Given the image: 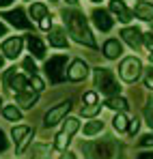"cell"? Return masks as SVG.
<instances>
[{"label":"cell","mask_w":153,"mask_h":159,"mask_svg":"<svg viewBox=\"0 0 153 159\" xmlns=\"http://www.w3.org/2000/svg\"><path fill=\"white\" fill-rule=\"evenodd\" d=\"M63 17H65V24H67V28H69V34L76 39L78 43L88 45V48H95V45H97L95 39H93L91 28H88L86 20H84V15H82L80 11H76V9L63 11Z\"/></svg>","instance_id":"6da1fadb"},{"label":"cell","mask_w":153,"mask_h":159,"mask_svg":"<svg viewBox=\"0 0 153 159\" xmlns=\"http://www.w3.org/2000/svg\"><path fill=\"white\" fill-rule=\"evenodd\" d=\"M95 84H97V88L103 95L112 97V95L119 93V84H117V80H114L110 69H95Z\"/></svg>","instance_id":"7a4b0ae2"},{"label":"cell","mask_w":153,"mask_h":159,"mask_svg":"<svg viewBox=\"0 0 153 159\" xmlns=\"http://www.w3.org/2000/svg\"><path fill=\"white\" fill-rule=\"evenodd\" d=\"M65 67H67V56H65V54L54 56V58H50V60L45 62V71H48V75H50V80L54 84H56V82H63V80L67 78V75L63 73Z\"/></svg>","instance_id":"3957f363"},{"label":"cell","mask_w":153,"mask_h":159,"mask_svg":"<svg viewBox=\"0 0 153 159\" xmlns=\"http://www.w3.org/2000/svg\"><path fill=\"white\" fill-rule=\"evenodd\" d=\"M140 71H142V62L136 56L125 58L121 62V67H119V73H121V78L125 80V82H136V80L140 78Z\"/></svg>","instance_id":"277c9868"},{"label":"cell","mask_w":153,"mask_h":159,"mask_svg":"<svg viewBox=\"0 0 153 159\" xmlns=\"http://www.w3.org/2000/svg\"><path fill=\"white\" fill-rule=\"evenodd\" d=\"M69 110H71V101H63V103H58L56 107H52L50 112L45 114V127L58 125V123L69 114Z\"/></svg>","instance_id":"5b68a950"},{"label":"cell","mask_w":153,"mask_h":159,"mask_svg":"<svg viewBox=\"0 0 153 159\" xmlns=\"http://www.w3.org/2000/svg\"><path fill=\"white\" fill-rule=\"evenodd\" d=\"M4 82H7V86L13 93H20V90L26 88V78L20 75V73H15V69H7L4 71Z\"/></svg>","instance_id":"8992f818"},{"label":"cell","mask_w":153,"mask_h":159,"mask_svg":"<svg viewBox=\"0 0 153 159\" xmlns=\"http://www.w3.org/2000/svg\"><path fill=\"white\" fill-rule=\"evenodd\" d=\"M88 148H93V151H88V155L95 159H112L114 157V144H110V142H103V144H88Z\"/></svg>","instance_id":"52a82bcc"},{"label":"cell","mask_w":153,"mask_h":159,"mask_svg":"<svg viewBox=\"0 0 153 159\" xmlns=\"http://www.w3.org/2000/svg\"><path fill=\"white\" fill-rule=\"evenodd\" d=\"M22 45H24V41L20 37H11V39H7L2 43V54L7 58H17L20 52H22Z\"/></svg>","instance_id":"ba28073f"},{"label":"cell","mask_w":153,"mask_h":159,"mask_svg":"<svg viewBox=\"0 0 153 159\" xmlns=\"http://www.w3.org/2000/svg\"><path fill=\"white\" fill-rule=\"evenodd\" d=\"M37 99H39V93L37 90H32V86H26L24 90H20L17 93V106L22 107H32L35 103H37Z\"/></svg>","instance_id":"9c48e42d"},{"label":"cell","mask_w":153,"mask_h":159,"mask_svg":"<svg viewBox=\"0 0 153 159\" xmlns=\"http://www.w3.org/2000/svg\"><path fill=\"white\" fill-rule=\"evenodd\" d=\"M93 22H95V26L103 30V32H108L110 28L114 26V22H112V17H110V13L108 11H103V9H95L93 11Z\"/></svg>","instance_id":"30bf717a"},{"label":"cell","mask_w":153,"mask_h":159,"mask_svg":"<svg viewBox=\"0 0 153 159\" xmlns=\"http://www.w3.org/2000/svg\"><path fill=\"white\" fill-rule=\"evenodd\" d=\"M2 20H9L15 28H24V30L30 28V22L26 20V15H24V11H22V9H15V11L4 13V15H2Z\"/></svg>","instance_id":"8fae6325"},{"label":"cell","mask_w":153,"mask_h":159,"mask_svg":"<svg viewBox=\"0 0 153 159\" xmlns=\"http://www.w3.org/2000/svg\"><path fill=\"white\" fill-rule=\"evenodd\" d=\"M86 73H88L86 62L84 60H74L71 67H69V71H67V78L71 80V82H80V80L86 78Z\"/></svg>","instance_id":"7c38bea8"},{"label":"cell","mask_w":153,"mask_h":159,"mask_svg":"<svg viewBox=\"0 0 153 159\" xmlns=\"http://www.w3.org/2000/svg\"><path fill=\"white\" fill-rule=\"evenodd\" d=\"M110 11H112V13L119 17V22H123V24H127L129 20H131V13L125 9V4H123L121 0H112V2H110Z\"/></svg>","instance_id":"4fadbf2b"},{"label":"cell","mask_w":153,"mask_h":159,"mask_svg":"<svg viewBox=\"0 0 153 159\" xmlns=\"http://www.w3.org/2000/svg\"><path fill=\"white\" fill-rule=\"evenodd\" d=\"M123 52V48H121V43L117 41V39H108L106 43H103V56L106 58H110V60H114V58H119Z\"/></svg>","instance_id":"5bb4252c"},{"label":"cell","mask_w":153,"mask_h":159,"mask_svg":"<svg viewBox=\"0 0 153 159\" xmlns=\"http://www.w3.org/2000/svg\"><path fill=\"white\" fill-rule=\"evenodd\" d=\"M121 37L127 41L129 45L136 50L140 43H142V34H140V30L138 28H123V32H121Z\"/></svg>","instance_id":"9a60e30c"},{"label":"cell","mask_w":153,"mask_h":159,"mask_svg":"<svg viewBox=\"0 0 153 159\" xmlns=\"http://www.w3.org/2000/svg\"><path fill=\"white\" fill-rule=\"evenodd\" d=\"M28 50H30V54H32L35 58H43V56H45V45H43V41H41L39 37H35V34L28 37Z\"/></svg>","instance_id":"2e32d148"},{"label":"cell","mask_w":153,"mask_h":159,"mask_svg":"<svg viewBox=\"0 0 153 159\" xmlns=\"http://www.w3.org/2000/svg\"><path fill=\"white\" fill-rule=\"evenodd\" d=\"M50 45H54V48H67V37H65L63 28L50 30Z\"/></svg>","instance_id":"e0dca14e"},{"label":"cell","mask_w":153,"mask_h":159,"mask_svg":"<svg viewBox=\"0 0 153 159\" xmlns=\"http://www.w3.org/2000/svg\"><path fill=\"white\" fill-rule=\"evenodd\" d=\"M136 17H140L145 22H151L153 20V4L151 2H138L136 4Z\"/></svg>","instance_id":"ac0fdd59"},{"label":"cell","mask_w":153,"mask_h":159,"mask_svg":"<svg viewBox=\"0 0 153 159\" xmlns=\"http://www.w3.org/2000/svg\"><path fill=\"white\" fill-rule=\"evenodd\" d=\"M48 15V7L41 4V2H32L30 4V17L32 20H43Z\"/></svg>","instance_id":"d6986e66"},{"label":"cell","mask_w":153,"mask_h":159,"mask_svg":"<svg viewBox=\"0 0 153 159\" xmlns=\"http://www.w3.org/2000/svg\"><path fill=\"white\" fill-rule=\"evenodd\" d=\"M69 142H71V135L67 131H60L56 135V140H54V148H56V151H65Z\"/></svg>","instance_id":"ffe728a7"},{"label":"cell","mask_w":153,"mask_h":159,"mask_svg":"<svg viewBox=\"0 0 153 159\" xmlns=\"http://www.w3.org/2000/svg\"><path fill=\"white\" fill-rule=\"evenodd\" d=\"M106 106L112 107V110H119V112H123V110H127V101H125L123 97H110V99L106 101Z\"/></svg>","instance_id":"44dd1931"},{"label":"cell","mask_w":153,"mask_h":159,"mask_svg":"<svg viewBox=\"0 0 153 159\" xmlns=\"http://www.w3.org/2000/svg\"><path fill=\"white\" fill-rule=\"evenodd\" d=\"M2 114H4V118H9V120H13V123L22 118L20 110H17L15 106H4V107H2Z\"/></svg>","instance_id":"7402d4cb"},{"label":"cell","mask_w":153,"mask_h":159,"mask_svg":"<svg viewBox=\"0 0 153 159\" xmlns=\"http://www.w3.org/2000/svg\"><path fill=\"white\" fill-rule=\"evenodd\" d=\"M112 123H114V129H117V131H127V125H129V120H127V116H125L123 112H121V114H117Z\"/></svg>","instance_id":"603a6c76"},{"label":"cell","mask_w":153,"mask_h":159,"mask_svg":"<svg viewBox=\"0 0 153 159\" xmlns=\"http://www.w3.org/2000/svg\"><path fill=\"white\" fill-rule=\"evenodd\" d=\"M28 131H30V127H26V125H17V127H13V129H11V135H13V140H15V142H20Z\"/></svg>","instance_id":"cb8c5ba5"},{"label":"cell","mask_w":153,"mask_h":159,"mask_svg":"<svg viewBox=\"0 0 153 159\" xmlns=\"http://www.w3.org/2000/svg\"><path fill=\"white\" fill-rule=\"evenodd\" d=\"M102 129H103V123L93 120V123H88V125L84 127V133H86V135H95V133H99Z\"/></svg>","instance_id":"d4e9b609"},{"label":"cell","mask_w":153,"mask_h":159,"mask_svg":"<svg viewBox=\"0 0 153 159\" xmlns=\"http://www.w3.org/2000/svg\"><path fill=\"white\" fill-rule=\"evenodd\" d=\"M78 129H80V123H78V118H67V120H65V127H63V131H67L69 135H74Z\"/></svg>","instance_id":"484cf974"},{"label":"cell","mask_w":153,"mask_h":159,"mask_svg":"<svg viewBox=\"0 0 153 159\" xmlns=\"http://www.w3.org/2000/svg\"><path fill=\"white\" fill-rule=\"evenodd\" d=\"M32 135H35V131L30 129V131H28V133L24 135V138H22V140L17 142V153H24V148L28 146V142H30V138H32Z\"/></svg>","instance_id":"4316f807"},{"label":"cell","mask_w":153,"mask_h":159,"mask_svg":"<svg viewBox=\"0 0 153 159\" xmlns=\"http://www.w3.org/2000/svg\"><path fill=\"white\" fill-rule=\"evenodd\" d=\"M99 110H102V106H99V103L86 106V107H82V116H95V114H97Z\"/></svg>","instance_id":"83f0119b"},{"label":"cell","mask_w":153,"mask_h":159,"mask_svg":"<svg viewBox=\"0 0 153 159\" xmlns=\"http://www.w3.org/2000/svg\"><path fill=\"white\" fill-rule=\"evenodd\" d=\"M30 86H32V90H43V80L41 78H37V73L35 75H30Z\"/></svg>","instance_id":"f1b7e54d"},{"label":"cell","mask_w":153,"mask_h":159,"mask_svg":"<svg viewBox=\"0 0 153 159\" xmlns=\"http://www.w3.org/2000/svg\"><path fill=\"white\" fill-rule=\"evenodd\" d=\"M24 69L30 73V75H35L37 73V67H35V62H32V58H26L24 60Z\"/></svg>","instance_id":"f546056e"},{"label":"cell","mask_w":153,"mask_h":159,"mask_svg":"<svg viewBox=\"0 0 153 159\" xmlns=\"http://www.w3.org/2000/svg\"><path fill=\"white\" fill-rule=\"evenodd\" d=\"M140 146H153V133H147L140 138Z\"/></svg>","instance_id":"4dcf8cb0"},{"label":"cell","mask_w":153,"mask_h":159,"mask_svg":"<svg viewBox=\"0 0 153 159\" xmlns=\"http://www.w3.org/2000/svg\"><path fill=\"white\" fill-rule=\"evenodd\" d=\"M84 103H86V106L97 103V95H95V93H86V95H84Z\"/></svg>","instance_id":"1f68e13d"},{"label":"cell","mask_w":153,"mask_h":159,"mask_svg":"<svg viewBox=\"0 0 153 159\" xmlns=\"http://www.w3.org/2000/svg\"><path fill=\"white\" fill-rule=\"evenodd\" d=\"M142 43H145L149 50H153V32H147V34H142Z\"/></svg>","instance_id":"d6a6232c"},{"label":"cell","mask_w":153,"mask_h":159,"mask_svg":"<svg viewBox=\"0 0 153 159\" xmlns=\"http://www.w3.org/2000/svg\"><path fill=\"white\" fill-rule=\"evenodd\" d=\"M138 127H140V123H138V120H131V123L127 125V133H129V135H134V133L138 131Z\"/></svg>","instance_id":"836d02e7"},{"label":"cell","mask_w":153,"mask_h":159,"mask_svg":"<svg viewBox=\"0 0 153 159\" xmlns=\"http://www.w3.org/2000/svg\"><path fill=\"white\" fill-rule=\"evenodd\" d=\"M39 26L43 28V30H50V28H52V20L48 17V15H45L43 20H39Z\"/></svg>","instance_id":"e575fe53"},{"label":"cell","mask_w":153,"mask_h":159,"mask_svg":"<svg viewBox=\"0 0 153 159\" xmlns=\"http://www.w3.org/2000/svg\"><path fill=\"white\" fill-rule=\"evenodd\" d=\"M7 146H9V142H7V138H4V131L0 129V153H4Z\"/></svg>","instance_id":"d590c367"},{"label":"cell","mask_w":153,"mask_h":159,"mask_svg":"<svg viewBox=\"0 0 153 159\" xmlns=\"http://www.w3.org/2000/svg\"><path fill=\"white\" fill-rule=\"evenodd\" d=\"M145 84H147V88H153V69L149 71V75H147V80H145Z\"/></svg>","instance_id":"8d00e7d4"},{"label":"cell","mask_w":153,"mask_h":159,"mask_svg":"<svg viewBox=\"0 0 153 159\" xmlns=\"http://www.w3.org/2000/svg\"><path fill=\"white\" fill-rule=\"evenodd\" d=\"M138 159H153V153H142V155H138Z\"/></svg>","instance_id":"74e56055"},{"label":"cell","mask_w":153,"mask_h":159,"mask_svg":"<svg viewBox=\"0 0 153 159\" xmlns=\"http://www.w3.org/2000/svg\"><path fill=\"white\" fill-rule=\"evenodd\" d=\"M11 2H15V0H0V7H9Z\"/></svg>","instance_id":"f35d334b"},{"label":"cell","mask_w":153,"mask_h":159,"mask_svg":"<svg viewBox=\"0 0 153 159\" xmlns=\"http://www.w3.org/2000/svg\"><path fill=\"white\" fill-rule=\"evenodd\" d=\"M4 32H7V26H4V24L0 22V37H4Z\"/></svg>","instance_id":"ab89813d"},{"label":"cell","mask_w":153,"mask_h":159,"mask_svg":"<svg viewBox=\"0 0 153 159\" xmlns=\"http://www.w3.org/2000/svg\"><path fill=\"white\" fill-rule=\"evenodd\" d=\"M63 159H76V155H74V153H67V155H65Z\"/></svg>","instance_id":"60d3db41"},{"label":"cell","mask_w":153,"mask_h":159,"mask_svg":"<svg viewBox=\"0 0 153 159\" xmlns=\"http://www.w3.org/2000/svg\"><path fill=\"white\" fill-rule=\"evenodd\" d=\"M2 65H4V58H2V56H0V69H2Z\"/></svg>","instance_id":"b9f144b4"},{"label":"cell","mask_w":153,"mask_h":159,"mask_svg":"<svg viewBox=\"0 0 153 159\" xmlns=\"http://www.w3.org/2000/svg\"><path fill=\"white\" fill-rule=\"evenodd\" d=\"M65 2H69V4H76V0H65Z\"/></svg>","instance_id":"7bdbcfd3"},{"label":"cell","mask_w":153,"mask_h":159,"mask_svg":"<svg viewBox=\"0 0 153 159\" xmlns=\"http://www.w3.org/2000/svg\"><path fill=\"white\" fill-rule=\"evenodd\" d=\"M149 58H151V62H153V50H151V56H149Z\"/></svg>","instance_id":"ee69618b"},{"label":"cell","mask_w":153,"mask_h":159,"mask_svg":"<svg viewBox=\"0 0 153 159\" xmlns=\"http://www.w3.org/2000/svg\"><path fill=\"white\" fill-rule=\"evenodd\" d=\"M93 2H103V0H93Z\"/></svg>","instance_id":"f6af8a7d"},{"label":"cell","mask_w":153,"mask_h":159,"mask_svg":"<svg viewBox=\"0 0 153 159\" xmlns=\"http://www.w3.org/2000/svg\"><path fill=\"white\" fill-rule=\"evenodd\" d=\"M0 107H2V99H0Z\"/></svg>","instance_id":"bcb514c9"}]
</instances>
